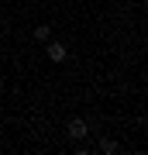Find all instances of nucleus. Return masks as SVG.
Returning a JSON list of instances; mask_svg holds the SVG:
<instances>
[{
  "label": "nucleus",
  "instance_id": "1",
  "mask_svg": "<svg viewBox=\"0 0 148 155\" xmlns=\"http://www.w3.org/2000/svg\"><path fill=\"white\" fill-rule=\"evenodd\" d=\"M86 134H90L86 121H83V117H72V121H69V138H72V141H83Z\"/></svg>",
  "mask_w": 148,
  "mask_h": 155
},
{
  "label": "nucleus",
  "instance_id": "2",
  "mask_svg": "<svg viewBox=\"0 0 148 155\" xmlns=\"http://www.w3.org/2000/svg\"><path fill=\"white\" fill-rule=\"evenodd\" d=\"M45 52H48V59H52V62H62V59L69 55L62 41H48V45H45Z\"/></svg>",
  "mask_w": 148,
  "mask_h": 155
},
{
  "label": "nucleus",
  "instance_id": "3",
  "mask_svg": "<svg viewBox=\"0 0 148 155\" xmlns=\"http://www.w3.org/2000/svg\"><path fill=\"white\" fill-rule=\"evenodd\" d=\"M35 38H38V41H48L52 38V28H48V24H38V28H35Z\"/></svg>",
  "mask_w": 148,
  "mask_h": 155
},
{
  "label": "nucleus",
  "instance_id": "4",
  "mask_svg": "<svg viewBox=\"0 0 148 155\" xmlns=\"http://www.w3.org/2000/svg\"><path fill=\"white\" fill-rule=\"evenodd\" d=\"M100 152H107V155L117 152V141H114V138H104V141H100Z\"/></svg>",
  "mask_w": 148,
  "mask_h": 155
}]
</instances>
